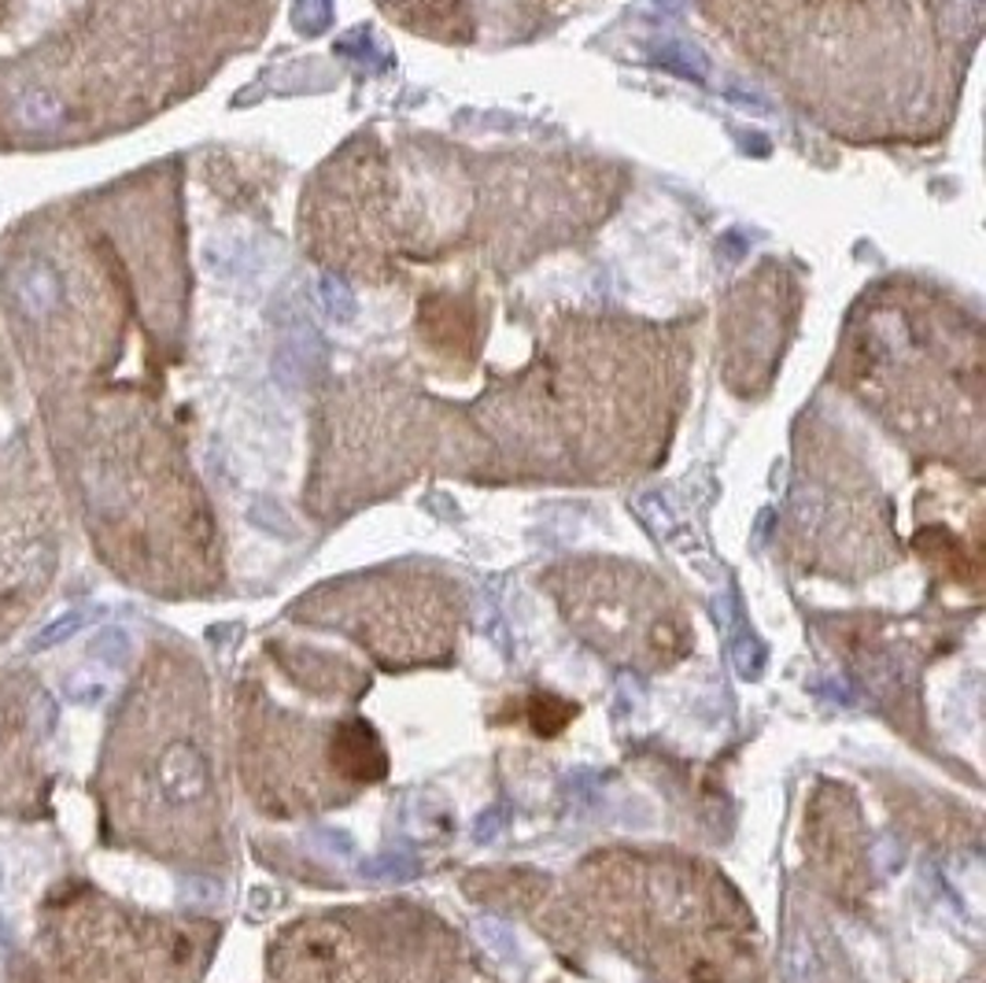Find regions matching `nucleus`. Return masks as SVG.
<instances>
[{
	"instance_id": "1",
	"label": "nucleus",
	"mask_w": 986,
	"mask_h": 983,
	"mask_svg": "<svg viewBox=\"0 0 986 983\" xmlns=\"http://www.w3.org/2000/svg\"><path fill=\"white\" fill-rule=\"evenodd\" d=\"M588 936L654 983H768L754 910L736 883L672 846H602L570 880Z\"/></svg>"
},
{
	"instance_id": "2",
	"label": "nucleus",
	"mask_w": 986,
	"mask_h": 983,
	"mask_svg": "<svg viewBox=\"0 0 986 983\" xmlns=\"http://www.w3.org/2000/svg\"><path fill=\"white\" fill-rule=\"evenodd\" d=\"M267 658L285 695L244 684L240 710L244 784L262 810H340L385 781V739L359 710L374 688L369 669L310 644H273Z\"/></svg>"
},
{
	"instance_id": "3",
	"label": "nucleus",
	"mask_w": 986,
	"mask_h": 983,
	"mask_svg": "<svg viewBox=\"0 0 986 983\" xmlns=\"http://www.w3.org/2000/svg\"><path fill=\"white\" fill-rule=\"evenodd\" d=\"M278 983H495L444 917L410 899L307 913L270 943Z\"/></svg>"
},
{
	"instance_id": "4",
	"label": "nucleus",
	"mask_w": 986,
	"mask_h": 983,
	"mask_svg": "<svg viewBox=\"0 0 986 983\" xmlns=\"http://www.w3.org/2000/svg\"><path fill=\"white\" fill-rule=\"evenodd\" d=\"M300 625L337 632L388 674L451 666L466 625L455 581L425 570H380L329 581L292 607Z\"/></svg>"
},
{
	"instance_id": "5",
	"label": "nucleus",
	"mask_w": 986,
	"mask_h": 983,
	"mask_svg": "<svg viewBox=\"0 0 986 983\" xmlns=\"http://www.w3.org/2000/svg\"><path fill=\"white\" fill-rule=\"evenodd\" d=\"M565 625L610 666L666 674L695 651V621L650 570L618 559L562 562L540 581Z\"/></svg>"
},
{
	"instance_id": "6",
	"label": "nucleus",
	"mask_w": 986,
	"mask_h": 983,
	"mask_svg": "<svg viewBox=\"0 0 986 983\" xmlns=\"http://www.w3.org/2000/svg\"><path fill=\"white\" fill-rule=\"evenodd\" d=\"M820 636L832 644L868 699L887 714V722L916 739L924 725L920 674L927 666V625H905L876 615L820 618ZM920 744V739H916Z\"/></svg>"
},
{
	"instance_id": "7",
	"label": "nucleus",
	"mask_w": 986,
	"mask_h": 983,
	"mask_svg": "<svg viewBox=\"0 0 986 983\" xmlns=\"http://www.w3.org/2000/svg\"><path fill=\"white\" fill-rule=\"evenodd\" d=\"M802 851L809 876L835 906L865 910L872 894V854L861 799L838 781H817L806 799Z\"/></svg>"
},
{
	"instance_id": "8",
	"label": "nucleus",
	"mask_w": 986,
	"mask_h": 983,
	"mask_svg": "<svg viewBox=\"0 0 986 983\" xmlns=\"http://www.w3.org/2000/svg\"><path fill=\"white\" fill-rule=\"evenodd\" d=\"M466 891L473 902L532 921V928H540L562 953L588 950V924L570 891H554L551 876L532 869H481L466 876Z\"/></svg>"
},
{
	"instance_id": "9",
	"label": "nucleus",
	"mask_w": 986,
	"mask_h": 983,
	"mask_svg": "<svg viewBox=\"0 0 986 983\" xmlns=\"http://www.w3.org/2000/svg\"><path fill=\"white\" fill-rule=\"evenodd\" d=\"M887 803H891V814L897 821H902L913 835H920V840H931V843L972 840L975 843L972 832H961V821H975V817H964L961 810H953V803L931 806L920 792H909V787H897V795Z\"/></svg>"
},
{
	"instance_id": "10",
	"label": "nucleus",
	"mask_w": 986,
	"mask_h": 983,
	"mask_svg": "<svg viewBox=\"0 0 986 983\" xmlns=\"http://www.w3.org/2000/svg\"><path fill=\"white\" fill-rule=\"evenodd\" d=\"M12 292L26 315L42 318L60 304V278L48 262H23L12 274Z\"/></svg>"
},
{
	"instance_id": "11",
	"label": "nucleus",
	"mask_w": 986,
	"mask_h": 983,
	"mask_svg": "<svg viewBox=\"0 0 986 983\" xmlns=\"http://www.w3.org/2000/svg\"><path fill=\"white\" fill-rule=\"evenodd\" d=\"M658 63L666 67V71L680 74V78H695V82H702L706 78V60L695 52V48L672 42V45H661L658 48Z\"/></svg>"
},
{
	"instance_id": "12",
	"label": "nucleus",
	"mask_w": 986,
	"mask_h": 983,
	"mask_svg": "<svg viewBox=\"0 0 986 983\" xmlns=\"http://www.w3.org/2000/svg\"><path fill=\"white\" fill-rule=\"evenodd\" d=\"M292 19H296V26L307 34L326 31L329 19H333V0H296V4H292Z\"/></svg>"
},
{
	"instance_id": "13",
	"label": "nucleus",
	"mask_w": 986,
	"mask_h": 983,
	"mask_svg": "<svg viewBox=\"0 0 986 983\" xmlns=\"http://www.w3.org/2000/svg\"><path fill=\"white\" fill-rule=\"evenodd\" d=\"M19 115H23L31 126H52L60 119V108H56V101L48 93H31L23 104H19Z\"/></svg>"
},
{
	"instance_id": "14",
	"label": "nucleus",
	"mask_w": 986,
	"mask_h": 983,
	"mask_svg": "<svg viewBox=\"0 0 986 983\" xmlns=\"http://www.w3.org/2000/svg\"><path fill=\"white\" fill-rule=\"evenodd\" d=\"M82 625V615H63V618H56V621H48V625L37 632V636L31 640V651H45V647H56V644H63L67 636H71V632Z\"/></svg>"
},
{
	"instance_id": "15",
	"label": "nucleus",
	"mask_w": 986,
	"mask_h": 983,
	"mask_svg": "<svg viewBox=\"0 0 986 983\" xmlns=\"http://www.w3.org/2000/svg\"><path fill=\"white\" fill-rule=\"evenodd\" d=\"M321 300H326V307L333 311L337 318L355 315V300H351V292L344 285H337V281H321Z\"/></svg>"
}]
</instances>
